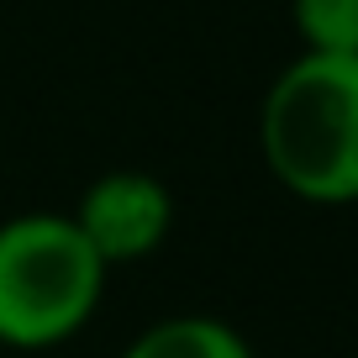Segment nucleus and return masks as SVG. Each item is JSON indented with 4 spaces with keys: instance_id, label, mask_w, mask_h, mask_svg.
I'll return each instance as SVG.
<instances>
[{
    "instance_id": "nucleus-5",
    "label": "nucleus",
    "mask_w": 358,
    "mask_h": 358,
    "mask_svg": "<svg viewBox=\"0 0 358 358\" xmlns=\"http://www.w3.org/2000/svg\"><path fill=\"white\" fill-rule=\"evenodd\" d=\"M306 53H358V0H290Z\"/></svg>"
},
{
    "instance_id": "nucleus-4",
    "label": "nucleus",
    "mask_w": 358,
    "mask_h": 358,
    "mask_svg": "<svg viewBox=\"0 0 358 358\" xmlns=\"http://www.w3.org/2000/svg\"><path fill=\"white\" fill-rule=\"evenodd\" d=\"M122 358H258V353L232 322L185 311V316H164V322L143 327L122 348Z\"/></svg>"
},
{
    "instance_id": "nucleus-1",
    "label": "nucleus",
    "mask_w": 358,
    "mask_h": 358,
    "mask_svg": "<svg viewBox=\"0 0 358 358\" xmlns=\"http://www.w3.org/2000/svg\"><path fill=\"white\" fill-rule=\"evenodd\" d=\"M264 169L306 206L358 201V53L285 64L258 106Z\"/></svg>"
},
{
    "instance_id": "nucleus-3",
    "label": "nucleus",
    "mask_w": 358,
    "mask_h": 358,
    "mask_svg": "<svg viewBox=\"0 0 358 358\" xmlns=\"http://www.w3.org/2000/svg\"><path fill=\"white\" fill-rule=\"evenodd\" d=\"M69 216L106 268H122L143 264L164 248L169 227H174V195L164 179L143 174V169H111V174L90 179Z\"/></svg>"
},
{
    "instance_id": "nucleus-2",
    "label": "nucleus",
    "mask_w": 358,
    "mask_h": 358,
    "mask_svg": "<svg viewBox=\"0 0 358 358\" xmlns=\"http://www.w3.org/2000/svg\"><path fill=\"white\" fill-rule=\"evenodd\" d=\"M106 274L69 211H22L0 222V348L48 353L90 327Z\"/></svg>"
}]
</instances>
